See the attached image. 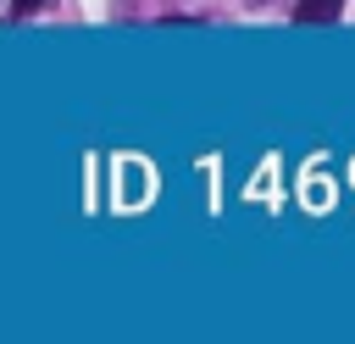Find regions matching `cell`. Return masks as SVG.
<instances>
[{"label":"cell","mask_w":355,"mask_h":344,"mask_svg":"<svg viewBox=\"0 0 355 344\" xmlns=\"http://www.w3.org/2000/svg\"><path fill=\"white\" fill-rule=\"evenodd\" d=\"M50 0H0V17H22V11H44Z\"/></svg>","instance_id":"cell-2"},{"label":"cell","mask_w":355,"mask_h":344,"mask_svg":"<svg viewBox=\"0 0 355 344\" xmlns=\"http://www.w3.org/2000/svg\"><path fill=\"white\" fill-rule=\"evenodd\" d=\"M338 11H344V0H300L294 6V22L322 28V22H338Z\"/></svg>","instance_id":"cell-1"}]
</instances>
